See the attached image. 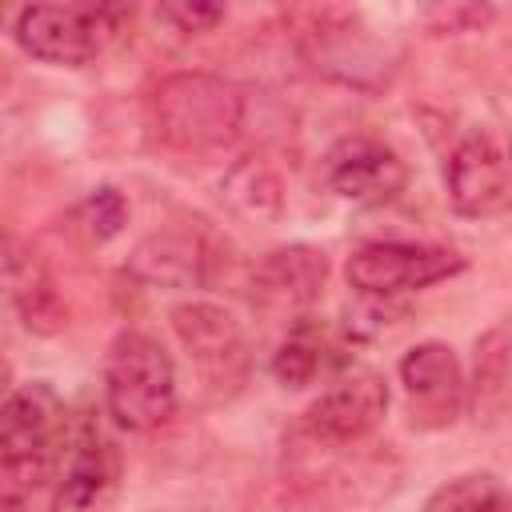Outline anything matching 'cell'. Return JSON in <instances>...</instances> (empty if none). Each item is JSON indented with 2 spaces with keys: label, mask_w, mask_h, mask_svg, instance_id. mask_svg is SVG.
I'll use <instances>...</instances> for the list:
<instances>
[{
  "label": "cell",
  "mask_w": 512,
  "mask_h": 512,
  "mask_svg": "<svg viewBox=\"0 0 512 512\" xmlns=\"http://www.w3.org/2000/svg\"><path fill=\"white\" fill-rule=\"evenodd\" d=\"M396 376L408 396L412 428H448L468 408L464 364L444 340H420L416 348H408Z\"/></svg>",
  "instance_id": "10"
},
{
  "label": "cell",
  "mask_w": 512,
  "mask_h": 512,
  "mask_svg": "<svg viewBox=\"0 0 512 512\" xmlns=\"http://www.w3.org/2000/svg\"><path fill=\"white\" fill-rule=\"evenodd\" d=\"M76 216H80V228L88 232V240L104 244V240H112V236L124 228V220H128V204H124V196H120L116 188L104 184V188H92V192L80 200Z\"/></svg>",
  "instance_id": "20"
},
{
  "label": "cell",
  "mask_w": 512,
  "mask_h": 512,
  "mask_svg": "<svg viewBox=\"0 0 512 512\" xmlns=\"http://www.w3.org/2000/svg\"><path fill=\"white\" fill-rule=\"evenodd\" d=\"M72 448L68 408L48 380L16 384L0 412V496L4 512H20L48 484Z\"/></svg>",
  "instance_id": "1"
},
{
  "label": "cell",
  "mask_w": 512,
  "mask_h": 512,
  "mask_svg": "<svg viewBox=\"0 0 512 512\" xmlns=\"http://www.w3.org/2000/svg\"><path fill=\"white\" fill-rule=\"evenodd\" d=\"M104 408L124 432H152L176 412V368L164 344L124 328L104 356Z\"/></svg>",
  "instance_id": "3"
},
{
  "label": "cell",
  "mask_w": 512,
  "mask_h": 512,
  "mask_svg": "<svg viewBox=\"0 0 512 512\" xmlns=\"http://www.w3.org/2000/svg\"><path fill=\"white\" fill-rule=\"evenodd\" d=\"M156 136L176 152H216L244 128V92L216 72H172L148 96Z\"/></svg>",
  "instance_id": "2"
},
{
  "label": "cell",
  "mask_w": 512,
  "mask_h": 512,
  "mask_svg": "<svg viewBox=\"0 0 512 512\" xmlns=\"http://www.w3.org/2000/svg\"><path fill=\"white\" fill-rule=\"evenodd\" d=\"M128 276L152 288H204L208 280V248L192 232H152L128 256Z\"/></svg>",
  "instance_id": "13"
},
{
  "label": "cell",
  "mask_w": 512,
  "mask_h": 512,
  "mask_svg": "<svg viewBox=\"0 0 512 512\" xmlns=\"http://www.w3.org/2000/svg\"><path fill=\"white\" fill-rule=\"evenodd\" d=\"M8 296H12V308L20 316V324L36 336H52L64 328L68 320V304L48 272V264L28 248H12L8 252Z\"/></svg>",
  "instance_id": "15"
},
{
  "label": "cell",
  "mask_w": 512,
  "mask_h": 512,
  "mask_svg": "<svg viewBox=\"0 0 512 512\" xmlns=\"http://www.w3.org/2000/svg\"><path fill=\"white\" fill-rule=\"evenodd\" d=\"M420 16L432 36H464V32H480L496 16V8L492 4H432Z\"/></svg>",
  "instance_id": "21"
},
{
  "label": "cell",
  "mask_w": 512,
  "mask_h": 512,
  "mask_svg": "<svg viewBox=\"0 0 512 512\" xmlns=\"http://www.w3.org/2000/svg\"><path fill=\"white\" fill-rule=\"evenodd\" d=\"M120 20L124 8L108 4H28L16 12L12 36L40 64L84 68L120 32Z\"/></svg>",
  "instance_id": "4"
},
{
  "label": "cell",
  "mask_w": 512,
  "mask_h": 512,
  "mask_svg": "<svg viewBox=\"0 0 512 512\" xmlns=\"http://www.w3.org/2000/svg\"><path fill=\"white\" fill-rule=\"evenodd\" d=\"M168 320L204 388L224 400L240 392V384L248 380V340L240 320L212 300H184L168 312Z\"/></svg>",
  "instance_id": "5"
},
{
  "label": "cell",
  "mask_w": 512,
  "mask_h": 512,
  "mask_svg": "<svg viewBox=\"0 0 512 512\" xmlns=\"http://www.w3.org/2000/svg\"><path fill=\"white\" fill-rule=\"evenodd\" d=\"M424 512H512V492L496 476H456L432 492Z\"/></svg>",
  "instance_id": "19"
},
{
  "label": "cell",
  "mask_w": 512,
  "mask_h": 512,
  "mask_svg": "<svg viewBox=\"0 0 512 512\" xmlns=\"http://www.w3.org/2000/svg\"><path fill=\"white\" fill-rule=\"evenodd\" d=\"M344 272L360 296L392 300L400 292H420L464 272V256L452 248L416 244V240H368L352 248Z\"/></svg>",
  "instance_id": "6"
},
{
  "label": "cell",
  "mask_w": 512,
  "mask_h": 512,
  "mask_svg": "<svg viewBox=\"0 0 512 512\" xmlns=\"http://www.w3.org/2000/svg\"><path fill=\"white\" fill-rule=\"evenodd\" d=\"M344 368H352L344 344L328 324H316V320H296L272 356V376L284 388H308L328 372L340 376Z\"/></svg>",
  "instance_id": "14"
},
{
  "label": "cell",
  "mask_w": 512,
  "mask_h": 512,
  "mask_svg": "<svg viewBox=\"0 0 512 512\" xmlns=\"http://www.w3.org/2000/svg\"><path fill=\"white\" fill-rule=\"evenodd\" d=\"M220 200L248 224H276L284 216V180L260 156H240L220 176Z\"/></svg>",
  "instance_id": "16"
},
{
  "label": "cell",
  "mask_w": 512,
  "mask_h": 512,
  "mask_svg": "<svg viewBox=\"0 0 512 512\" xmlns=\"http://www.w3.org/2000/svg\"><path fill=\"white\" fill-rule=\"evenodd\" d=\"M328 280V256L312 244H284L256 260L252 300L272 312H304L320 300Z\"/></svg>",
  "instance_id": "12"
},
{
  "label": "cell",
  "mask_w": 512,
  "mask_h": 512,
  "mask_svg": "<svg viewBox=\"0 0 512 512\" xmlns=\"http://www.w3.org/2000/svg\"><path fill=\"white\" fill-rule=\"evenodd\" d=\"M304 56L316 72L352 84V88H376L388 80V52L384 44L356 24L348 12H324L304 32Z\"/></svg>",
  "instance_id": "11"
},
{
  "label": "cell",
  "mask_w": 512,
  "mask_h": 512,
  "mask_svg": "<svg viewBox=\"0 0 512 512\" xmlns=\"http://www.w3.org/2000/svg\"><path fill=\"white\" fill-rule=\"evenodd\" d=\"M388 412V384L372 368H344L332 384L304 408L300 432L312 444L344 448L364 440Z\"/></svg>",
  "instance_id": "8"
},
{
  "label": "cell",
  "mask_w": 512,
  "mask_h": 512,
  "mask_svg": "<svg viewBox=\"0 0 512 512\" xmlns=\"http://www.w3.org/2000/svg\"><path fill=\"white\" fill-rule=\"evenodd\" d=\"M320 176L340 200H352V204H388L408 188L404 156L368 132L340 136L324 152Z\"/></svg>",
  "instance_id": "9"
},
{
  "label": "cell",
  "mask_w": 512,
  "mask_h": 512,
  "mask_svg": "<svg viewBox=\"0 0 512 512\" xmlns=\"http://www.w3.org/2000/svg\"><path fill=\"white\" fill-rule=\"evenodd\" d=\"M508 392H512V332L488 328L476 340V364H472V384H468V412L476 416V424L500 420Z\"/></svg>",
  "instance_id": "18"
},
{
  "label": "cell",
  "mask_w": 512,
  "mask_h": 512,
  "mask_svg": "<svg viewBox=\"0 0 512 512\" xmlns=\"http://www.w3.org/2000/svg\"><path fill=\"white\" fill-rule=\"evenodd\" d=\"M364 300H368L372 316H404V308H392V304L380 300V296H364ZM388 324H392V320H348V336H356V340H372V336H380Z\"/></svg>",
  "instance_id": "23"
},
{
  "label": "cell",
  "mask_w": 512,
  "mask_h": 512,
  "mask_svg": "<svg viewBox=\"0 0 512 512\" xmlns=\"http://www.w3.org/2000/svg\"><path fill=\"white\" fill-rule=\"evenodd\" d=\"M108 480H112L108 440L96 432V424L72 428V448H68L64 468H60L56 504L60 508H88L92 500H100V492L108 488Z\"/></svg>",
  "instance_id": "17"
},
{
  "label": "cell",
  "mask_w": 512,
  "mask_h": 512,
  "mask_svg": "<svg viewBox=\"0 0 512 512\" xmlns=\"http://www.w3.org/2000/svg\"><path fill=\"white\" fill-rule=\"evenodd\" d=\"M448 204L468 220L512 212V144L496 132L464 136L444 164Z\"/></svg>",
  "instance_id": "7"
},
{
  "label": "cell",
  "mask_w": 512,
  "mask_h": 512,
  "mask_svg": "<svg viewBox=\"0 0 512 512\" xmlns=\"http://www.w3.org/2000/svg\"><path fill=\"white\" fill-rule=\"evenodd\" d=\"M224 4H192V0H180V4H160L156 8V20H164L172 32H184V36H200V32H212L220 20H224Z\"/></svg>",
  "instance_id": "22"
}]
</instances>
